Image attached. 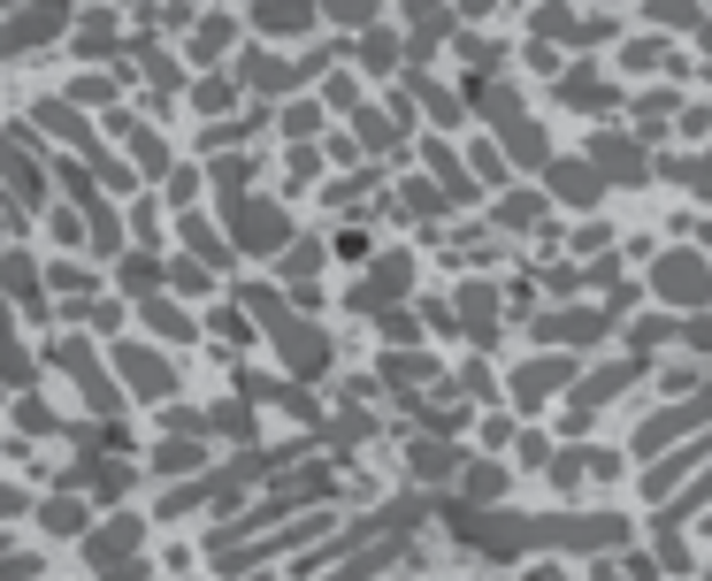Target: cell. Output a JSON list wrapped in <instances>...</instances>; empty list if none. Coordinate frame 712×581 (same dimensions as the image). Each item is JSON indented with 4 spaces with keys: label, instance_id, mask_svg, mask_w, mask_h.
<instances>
[{
    "label": "cell",
    "instance_id": "cell-6",
    "mask_svg": "<svg viewBox=\"0 0 712 581\" xmlns=\"http://www.w3.org/2000/svg\"><path fill=\"white\" fill-rule=\"evenodd\" d=\"M123 368H131V383H139V391H169V368H162L154 352H123Z\"/></svg>",
    "mask_w": 712,
    "mask_h": 581
},
{
    "label": "cell",
    "instance_id": "cell-11",
    "mask_svg": "<svg viewBox=\"0 0 712 581\" xmlns=\"http://www.w3.org/2000/svg\"><path fill=\"white\" fill-rule=\"evenodd\" d=\"M0 8H8V0H0Z\"/></svg>",
    "mask_w": 712,
    "mask_h": 581
},
{
    "label": "cell",
    "instance_id": "cell-9",
    "mask_svg": "<svg viewBox=\"0 0 712 581\" xmlns=\"http://www.w3.org/2000/svg\"><path fill=\"white\" fill-rule=\"evenodd\" d=\"M0 375H8V383H23V375H31V360H23L8 337H0Z\"/></svg>",
    "mask_w": 712,
    "mask_h": 581
},
{
    "label": "cell",
    "instance_id": "cell-8",
    "mask_svg": "<svg viewBox=\"0 0 712 581\" xmlns=\"http://www.w3.org/2000/svg\"><path fill=\"white\" fill-rule=\"evenodd\" d=\"M131 536H139V528H131V520H116V528L92 544V559H108V551H131Z\"/></svg>",
    "mask_w": 712,
    "mask_h": 581
},
{
    "label": "cell",
    "instance_id": "cell-2",
    "mask_svg": "<svg viewBox=\"0 0 712 581\" xmlns=\"http://www.w3.org/2000/svg\"><path fill=\"white\" fill-rule=\"evenodd\" d=\"M54 360H62V368H69V375H77V383H85V398H92V406H100V414H116V391H108V375H100V360H92V352H85V344H62V352H54Z\"/></svg>",
    "mask_w": 712,
    "mask_h": 581
},
{
    "label": "cell",
    "instance_id": "cell-5",
    "mask_svg": "<svg viewBox=\"0 0 712 581\" xmlns=\"http://www.w3.org/2000/svg\"><path fill=\"white\" fill-rule=\"evenodd\" d=\"M0 284L15 290V298H23V306H39V268H31V261H23V253H8V261H0Z\"/></svg>",
    "mask_w": 712,
    "mask_h": 581
},
{
    "label": "cell",
    "instance_id": "cell-7",
    "mask_svg": "<svg viewBox=\"0 0 712 581\" xmlns=\"http://www.w3.org/2000/svg\"><path fill=\"white\" fill-rule=\"evenodd\" d=\"M108 46H116V23H108V15H92V23H85V39H77V54H108Z\"/></svg>",
    "mask_w": 712,
    "mask_h": 581
},
{
    "label": "cell",
    "instance_id": "cell-4",
    "mask_svg": "<svg viewBox=\"0 0 712 581\" xmlns=\"http://www.w3.org/2000/svg\"><path fill=\"white\" fill-rule=\"evenodd\" d=\"M39 123H54V131H62V139H69V145H85V153L100 161V145H92V131H85V123H77L69 108H39ZM100 168H108V161H100ZM108 176H116V168H108Z\"/></svg>",
    "mask_w": 712,
    "mask_h": 581
},
{
    "label": "cell",
    "instance_id": "cell-10",
    "mask_svg": "<svg viewBox=\"0 0 712 581\" xmlns=\"http://www.w3.org/2000/svg\"><path fill=\"white\" fill-rule=\"evenodd\" d=\"M8 513H15V497H0V520H8Z\"/></svg>",
    "mask_w": 712,
    "mask_h": 581
},
{
    "label": "cell",
    "instance_id": "cell-1",
    "mask_svg": "<svg viewBox=\"0 0 712 581\" xmlns=\"http://www.w3.org/2000/svg\"><path fill=\"white\" fill-rule=\"evenodd\" d=\"M62 23H69V8H62V0H39V8H23L15 23H0V62H8V54H23V46H39V39H54Z\"/></svg>",
    "mask_w": 712,
    "mask_h": 581
},
{
    "label": "cell",
    "instance_id": "cell-3",
    "mask_svg": "<svg viewBox=\"0 0 712 581\" xmlns=\"http://www.w3.org/2000/svg\"><path fill=\"white\" fill-rule=\"evenodd\" d=\"M0 176H8V191H15V199H39V191H46V184H39V168H31L8 139H0Z\"/></svg>",
    "mask_w": 712,
    "mask_h": 581
}]
</instances>
